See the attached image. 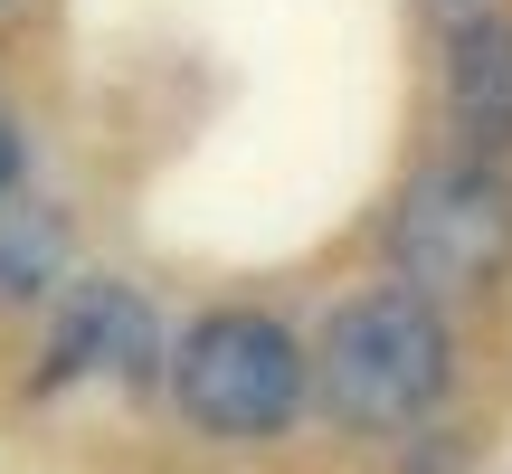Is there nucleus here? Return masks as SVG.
Instances as JSON below:
<instances>
[{
  "instance_id": "obj_8",
  "label": "nucleus",
  "mask_w": 512,
  "mask_h": 474,
  "mask_svg": "<svg viewBox=\"0 0 512 474\" xmlns=\"http://www.w3.org/2000/svg\"><path fill=\"white\" fill-rule=\"evenodd\" d=\"M446 10V29H465V19H494V0H437Z\"/></svg>"
},
{
  "instance_id": "obj_4",
  "label": "nucleus",
  "mask_w": 512,
  "mask_h": 474,
  "mask_svg": "<svg viewBox=\"0 0 512 474\" xmlns=\"http://www.w3.org/2000/svg\"><path fill=\"white\" fill-rule=\"evenodd\" d=\"M95 370H114V380H133V389H152V370H162V332H152L143 294L114 285V275L67 285V313H57V342H48L38 389H57V380H95Z\"/></svg>"
},
{
  "instance_id": "obj_6",
  "label": "nucleus",
  "mask_w": 512,
  "mask_h": 474,
  "mask_svg": "<svg viewBox=\"0 0 512 474\" xmlns=\"http://www.w3.org/2000/svg\"><path fill=\"white\" fill-rule=\"evenodd\" d=\"M38 285H57V228L0 200V304H29Z\"/></svg>"
},
{
  "instance_id": "obj_3",
  "label": "nucleus",
  "mask_w": 512,
  "mask_h": 474,
  "mask_svg": "<svg viewBox=\"0 0 512 474\" xmlns=\"http://www.w3.org/2000/svg\"><path fill=\"white\" fill-rule=\"evenodd\" d=\"M389 247H399L408 294H427V304L437 294H484L512 256V190L484 162H446L399 200Z\"/></svg>"
},
{
  "instance_id": "obj_2",
  "label": "nucleus",
  "mask_w": 512,
  "mask_h": 474,
  "mask_svg": "<svg viewBox=\"0 0 512 474\" xmlns=\"http://www.w3.org/2000/svg\"><path fill=\"white\" fill-rule=\"evenodd\" d=\"M171 399L200 437L219 446H266L304 408V342L256 304H219L181 332L171 351Z\"/></svg>"
},
{
  "instance_id": "obj_5",
  "label": "nucleus",
  "mask_w": 512,
  "mask_h": 474,
  "mask_svg": "<svg viewBox=\"0 0 512 474\" xmlns=\"http://www.w3.org/2000/svg\"><path fill=\"white\" fill-rule=\"evenodd\" d=\"M446 114H456L475 162L512 152V19L503 10L446 29Z\"/></svg>"
},
{
  "instance_id": "obj_1",
  "label": "nucleus",
  "mask_w": 512,
  "mask_h": 474,
  "mask_svg": "<svg viewBox=\"0 0 512 474\" xmlns=\"http://www.w3.org/2000/svg\"><path fill=\"white\" fill-rule=\"evenodd\" d=\"M446 380H456V342H446L437 304L408 294V285L351 294V304L323 323V351H313V389H323V408L342 427H361V437H399V427H418L427 408L446 399Z\"/></svg>"
},
{
  "instance_id": "obj_9",
  "label": "nucleus",
  "mask_w": 512,
  "mask_h": 474,
  "mask_svg": "<svg viewBox=\"0 0 512 474\" xmlns=\"http://www.w3.org/2000/svg\"><path fill=\"white\" fill-rule=\"evenodd\" d=\"M0 10H10V0H0Z\"/></svg>"
},
{
  "instance_id": "obj_7",
  "label": "nucleus",
  "mask_w": 512,
  "mask_h": 474,
  "mask_svg": "<svg viewBox=\"0 0 512 474\" xmlns=\"http://www.w3.org/2000/svg\"><path fill=\"white\" fill-rule=\"evenodd\" d=\"M19 190V124H10V105H0V200Z\"/></svg>"
}]
</instances>
